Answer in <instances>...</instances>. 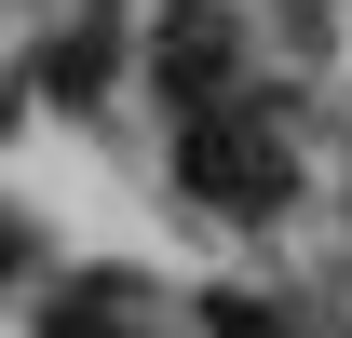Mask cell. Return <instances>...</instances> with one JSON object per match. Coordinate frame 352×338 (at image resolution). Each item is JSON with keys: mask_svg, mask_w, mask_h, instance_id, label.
<instances>
[{"mask_svg": "<svg viewBox=\"0 0 352 338\" xmlns=\"http://www.w3.org/2000/svg\"><path fill=\"white\" fill-rule=\"evenodd\" d=\"M176 190L217 203V216H285L298 163H285V135H271L258 109H217V122H190V149H176Z\"/></svg>", "mask_w": 352, "mask_h": 338, "instance_id": "1", "label": "cell"}, {"mask_svg": "<svg viewBox=\"0 0 352 338\" xmlns=\"http://www.w3.org/2000/svg\"><path fill=\"white\" fill-rule=\"evenodd\" d=\"M149 82H163V109L217 122L230 95H244V0H163V41H149Z\"/></svg>", "mask_w": 352, "mask_h": 338, "instance_id": "2", "label": "cell"}, {"mask_svg": "<svg viewBox=\"0 0 352 338\" xmlns=\"http://www.w3.org/2000/svg\"><path fill=\"white\" fill-rule=\"evenodd\" d=\"M109 82H122V27H54L28 54V95H54V109H109Z\"/></svg>", "mask_w": 352, "mask_h": 338, "instance_id": "3", "label": "cell"}, {"mask_svg": "<svg viewBox=\"0 0 352 338\" xmlns=\"http://www.w3.org/2000/svg\"><path fill=\"white\" fill-rule=\"evenodd\" d=\"M135 311H149V284H135V271H82V284L41 297V325H28V338H122Z\"/></svg>", "mask_w": 352, "mask_h": 338, "instance_id": "4", "label": "cell"}, {"mask_svg": "<svg viewBox=\"0 0 352 338\" xmlns=\"http://www.w3.org/2000/svg\"><path fill=\"white\" fill-rule=\"evenodd\" d=\"M204 338H285V311H258V297L217 284V297H204Z\"/></svg>", "mask_w": 352, "mask_h": 338, "instance_id": "5", "label": "cell"}, {"mask_svg": "<svg viewBox=\"0 0 352 338\" xmlns=\"http://www.w3.org/2000/svg\"><path fill=\"white\" fill-rule=\"evenodd\" d=\"M28 271H41V216H14V203H0V284H28Z\"/></svg>", "mask_w": 352, "mask_h": 338, "instance_id": "6", "label": "cell"}]
</instances>
